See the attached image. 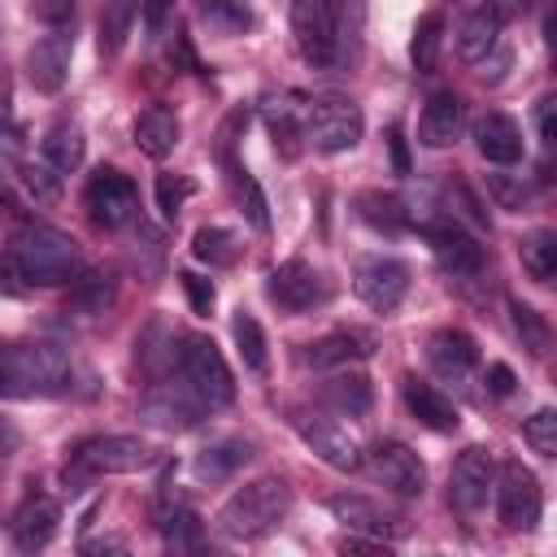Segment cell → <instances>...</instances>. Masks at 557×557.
I'll return each mask as SVG.
<instances>
[{
  "label": "cell",
  "instance_id": "obj_1",
  "mask_svg": "<svg viewBox=\"0 0 557 557\" xmlns=\"http://www.w3.org/2000/svg\"><path fill=\"white\" fill-rule=\"evenodd\" d=\"M78 270V248L65 231L44 226V222H22L9 239V274L26 278L35 287H57L74 278Z\"/></svg>",
  "mask_w": 557,
  "mask_h": 557
},
{
  "label": "cell",
  "instance_id": "obj_2",
  "mask_svg": "<svg viewBox=\"0 0 557 557\" xmlns=\"http://www.w3.org/2000/svg\"><path fill=\"white\" fill-rule=\"evenodd\" d=\"M292 509V487L274 474L244 483L222 509H218V531L226 540H261L265 531H274Z\"/></svg>",
  "mask_w": 557,
  "mask_h": 557
},
{
  "label": "cell",
  "instance_id": "obj_3",
  "mask_svg": "<svg viewBox=\"0 0 557 557\" xmlns=\"http://www.w3.org/2000/svg\"><path fill=\"white\" fill-rule=\"evenodd\" d=\"M70 387V357L57 344H9L4 348V396H61Z\"/></svg>",
  "mask_w": 557,
  "mask_h": 557
},
{
  "label": "cell",
  "instance_id": "obj_4",
  "mask_svg": "<svg viewBox=\"0 0 557 557\" xmlns=\"http://www.w3.org/2000/svg\"><path fill=\"white\" fill-rule=\"evenodd\" d=\"M366 135V117L348 96H318L305 109V144L318 152H348Z\"/></svg>",
  "mask_w": 557,
  "mask_h": 557
},
{
  "label": "cell",
  "instance_id": "obj_5",
  "mask_svg": "<svg viewBox=\"0 0 557 557\" xmlns=\"http://www.w3.org/2000/svg\"><path fill=\"white\" fill-rule=\"evenodd\" d=\"M174 357H178L183 383H187L205 405H231V400H235L231 366H226V357L218 352V344H213L209 335H183V348H178Z\"/></svg>",
  "mask_w": 557,
  "mask_h": 557
},
{
  "label": "cell",
  "instance_id": "obj_6",
  "mask_svg": "<svg viewBox=\"0 0 557 557\" xmlns=\"http://www.w3.org/2000/svg\"><path fill=\"white\" fill-rule=\"evenodd\" d=\"M544 496H540V479L531 466H522L518 457H509L496 474V513L505 531H531L540 522Z\"/></svg>",
  "mask_w": 557,
  "mask_h": 557
},
{
  "label": "cell",
  "instance_id": "obj_7",
  "mask_svg": "<svg viewBox=\"0 0 557 557\" xmlns=\"http://www.w3.org/2000/svg\"><path fill=\"white\" fill-rule=\"evenodd\" d=\"M352 292L374 313H392L405 300V292H409V265L400 257H387V252L357 257V265H352Z\"/></svg>",
  "mask_w": 557,
  "mask_h": 557
},
{
  "label": "cell",
  "instance_id": "obj_8",
  "mask_svg": "<svg viewBox=\"0 0 557 557\" xmlns=\"http://www.w3.org/2000/svg\"><path fill=\"white\" fill-rule=\"evenodd\" d=\"M292 35L309 65L318 70L339 65V26L326 0H292Z\"/></svg>",
  "mask_w": 557,
  "mask_h": 557
},
{
  "label": "cell",
  "instance_id": "obj_9",
  "mask_svg": "<svg viewBox=\"0 0 557 557\" xmlns=\"http://www.w3.org/2000/svg\"><path fill=\"white\" fill-rule=\"evenodd\" d=\"M83 209H87V218H91L96 226L117 231V226H126V222L135 218L139 191H135V183H131L126 174L100 165V170L87 178V187H83Z\"/></svg>",
  "mask_w": 557,
  "mask_h": 557
},
{
  "label": "cell",
  "instance_id": "obj_10",
  "mask_svg": "<svg viewBox=\"0 0 557 557\" xmlns=\"http://www.w3.org/2000/svg\"><path fill=\"white\" fill-rule=\"evenodd\" d=\"M265 296L278 305V313L296 318V313H309V309L326 305L331 283L313 265H305V261H283V265H274L265 274Z\"/></svg>",
  "mask_w": 557,
  "mask_h": 557
},
{
  "label": "cell",
  "instance_id": "obj_11",
  "mask_svg": "<svg viewBox=\"0 0 557 557\" xmlns=\"http://www.w3.org/2000/svg\"><path fill=\"white\" fill-rule=\"evenodd\" d=\"M152 461H157V453L139 435H96V440L78 444V453H74V466L87 474H135Z\"/></svg>",
  "mask_w": 557,
  "mask_h": 557
},
{
  "label": "cell",
  "instance_id": "obj_12",
  "mask_svg": "<svg viewBox=\"0 0 557 557\" xmlns=\"http://www.w3.org/2000/svg\"><path fill=\"white\" fill-rule=\"evenodd\" d=\"M292 431H296V435L305 440V448H309L318 461H326L331 470H357V466H361L357 440H352L344 426H335L331 418L309 413V409H292Z\"/></svg>",
  "mask_w": 557,
  "mask_h": 557
},
{
  "label": "cell",
  "instance_id": "obj_13",
  "mask_svg": "<svg viewBox=\"0 0 557 557\" xmlns=\"http://www.w3.org/2000/svg\"><path fill=\"white\" fill-rule=\"evenodd\" d=\"M209 405L183 383V387H148L144 396H139V422L144 426H152V431H170V435H178V431H191L196 422H200V413H205Z\"/></svg>",
  "mask_w": 557,
  "mask_h": 557
},
{
  "label": "cell",
  "instance_id": "obj_14",
  "mask_svg": "<svg viewBox=\"0 0 557 557\" xmlns=\"http://www.w3.org/2000/svg\"><path fill=\"white\" fill-rule=\"evenodd\" d=\"M366 466H370V474H374L383 487H392V492H400V496H422V492H426V466H422V457H418L409 444H400V440H374L370 453H366Z\"/></svg>",
  "mask_w": 557,
  "mask_h": 557
},
{
  "label": "cell",
  "instance_id": "obj_15",
  "mask_svg": "<svg viewBox=\"0 0 557 557\" xmlns=\"http://www.w3.org/2000/svg\"><path fill=\"white\" fill-rule=\"evenodd\" d=\"M496 487V461L487 448H466L457 461H453V474H448V500L461 509V513H479L487 505V492Z\"/></svg>",
  "mask_w": 557,
  "mask_h": 557
},
{
  "label": "cell",
  "instance_id": "obj_16",
  "mask_svg": "<svg viewBox=\"0 0 557 557\" xmlns=\"http://www.w3.org/2000/svg\"><path fill=\"white\" fill-rule=\"evenodd\" d=\"M426 244H431V252H435L440 270H444V274H453V278H474V274L483 270V248H479V244H474V235H470V231H461L453 218L431 222V226H426Z\"/></svg>",
  "mask_w": 557,
  "mask_h": 557
},
{
  "label": "cell",
  "instance_id": "obj_17",
  "mask_svg": "<svg viewBox=\"0 0 557 557\" xmlns=\"http://www.w3.org/2000/svg\"><path fill=\"white\" fill-rule=\"evenodd\" d=\"M57 522H61L57 500L44 496V492H30V496L13 509V522H9L13 548H17V553H39V548H48L52 535H57Z\"/></svg>",
  "mask_w": 557,
  "mask_h": 557
},
{
  "label": "cell",
  "instance_id": "obj_18",
  "mask_svg": "<svg viewBox=\"0 0 557 557\" xmlns=\"http://www.w3.org/2000/svg\"><path fill=\"white\" fill-rule=\"evenodd\" d=\"M70 57H74V39L61 26H52V35H44L26 52V78H30V87L35 91H48V96L61 91L65 78H70Z\"/></svg>",
  "mask_w": 557,
  "mask_h": 557
},
{
  "label": "cell",
  "instance_id": "obj_19",
  "mask_svg": "<svg viewBox=\"0 0 557 557\" xmlns=\"http://www.w3.org/2000/svg\"><path fill=\"white\" fill-rule=\"evenodd\" d=\"M426 361H431V370L444 374L448 383H466V379L474 374V366H479V344H474L466 331L444 326V331H435V335L426 339Z\"/></svg>",
  "mask_w": 557,
  "mask_h": 557
},
{
  "label": "cell",
  "instance_id": "obj_20",
  "mask_svg": "<svg viewBox=\"0 0 557 557\" xmlns=\"http://www.w3.org/2000/svg\"><path fill=\"white\" fill-rule=\"evenodd\" d=\"M466 126V104L457 91H431L418 117V144L422 148H448Z\"/></svg>",
  "mask_w": 557,
  "mask_h": 557
},
{
  "label": "cell",
  "instance_id": "obj_21",
  "mask_svg": "<svg viewBox=\"0 0 557 557\" xmlns=\"http://www.w3.org/2000/svg\"><path fill=\"white\" fill-rule=\"evenodd\" d=\"M400 396H405V405H409V413L426 426V431H440V435H448V431H457L461 426V413H457V405L440 392V387H431V383H422L418 374H405L400 379Z\"/></svg>",
  "mask_w": 557,
  "mask_h": 557
},
{
  "label": "cell",
  "instance_id": "obj_22",
  "mask_svg": "<svg viewBox=\"0 0 557 557\" xmlns=\"http://www.w3.org/2000/svg\"><path fill=\"white\" fill-rule=\"evenodd\" d=\"M326 509H331L348 531H366V535H379V540H396V535L405 531V522L392 518V513H387L383 505H374L370 496H348V492H339V496L326 500Z\"/></svg>",
  "mask_w": 557,
  "mask_h": 557
},
{
  "label": "cell",
  "instance_id": "obj_23",
  "mask_svg": "<svg viewBox=\"0 0 557 557\" xmlns=\"http://www.w3.org/2000/svg\"><path fill=\"white\" fill-rule=\"evenodd\" d=\"M474 148L492 165H513L522 161V131L509 113H483L474 122Z\"/></svg>",
  "mask_w": 557,
  "mask_h": 557
},
{
  "label": "cell",
  "instance_id": "obj_24",
  "mask_svg": "<svg viewBox=\"0 0 557 557\" xmlns=\"http://www.w3.org/2000/svg\"><path fill=\"white\" fill-rule=\"evenodd\" d=\"M248 461H252V444L239 440V435H222V440H213V444H205V448L196 453L191 470H196L200 483H226V479H235V470L248 466Z\"/></svg>",
  "mask_w": 557,
  "mask_h": 557
},
{
  "label": "cell",
  "instance_id": "obj_25",
  "mask_svg": "<svg viewBox=\"0 0 557 557\" xmlns=\"http://www.w3.org/2000/svg\"><path fill=\"white\" fill-rule=\"evenodd\" d=\"M178 135H183L178 113L165 109V104H148V109L135 117V144H139V152L152 157V161H165V157L178 148Z\"/></svg>",
  "mask_w": 557,
  "mask_h": 557
},
{
  "label": "cell",
  "instance_id": "obj_26",
  "mask_svg": "<svg viewBox=\"0 0 557 557\" xmlns=\"http://www.w3.org/2000/svg\"><path fill=\"white\" fill-rule=\"evenodd\" d=\"M374 352V335L370 331H361V326H339V331H331L326 339H318V344H309V361L313 366H348V361H361V357H370Z\"/></svg>",
  "mask_w": 557,
  "mask_h": 557
},
{
  "label": "cell",
  "instance_id": "obj_27",
  "mask_svg": "<svg viewBox=\"0 0 557 557\" xmlns=\"http://www.w3.org/2000/svg\"><path fill=\"white\" fill-rule=\"evenodd\" d=\"M83 131L74 126V122H57V126H48L44 131V139H39V161L52 170V174H74L78 165H83Z\"/></svg>",
  "mask_w": 557,
  "mask_h": 557
},
{
  "label": "cell",
  "instance_id": "obj_28",
  "mask_svg": "<svg viewBox=\"0 0 557 557\" xmlns=\"http://www.w3.org/2000/svg\"><path fill=\"white\" fill-rule=\"evenodd\" d=\"M113 296H117V278L104 274V270H87V274L74 278V287L65 296V313H74V318H100L113 305Z\"/></svg>",
  "mask_w": 557,
  "mask_h": 557
},
{
  "label": "cell",
  "instance_id": "obj_29",
  "mask_svg": "<svg viewBox=\"0 0 557 557\" xmlns=\"http://www.w3.org/2000/svg\"><path fill=\"white\" fill-rule=\"evenodd\" d=\"M496 35H500V13H496L492 4H479V9H470V13L461 17V26H457V52H461L466 61H483V57L496 48Z\"/></svg>",
  "mask_w": 557,
  "mask_h": 557
},
{
  "label": "cell",
  "instance_id": "obj_30",
  "mask_svg": "<svg viewBox=\"0 0 557 557\" xmlns=\"http://www.w3.org/2000/svg\"><path fill=\"white\" fill-rule=\"evenodd\" d=\"M322 400H326L331 409L348 413V418H366L370 405H374V392H370V379H366V374L339 370V374H331V379L322 383Z\"/></svg>",
  "mask_w": 557,
  "mask_h": 557
},
{
  "label": "cell",
  "instance_id": "obj_31",
  "mask_svg": "<svg viewBox=\"0 0 557 557\" xmlns=\"http://www.w3.org/2000/svg\"><path fill=\"white\" fill-rule=\"evenodd\" d=\"M518 261H522V270H527L535 283L557 287V226L522 235V244H518Z\"/></svg>",
  "mask_w": 557,
  "mask_h": 557
},
{
  "label": "cell",
  "instance_id": "obj_32",
  "mask_svg": "<svg viewBox=\"0 0 557 557\" xmlns=\"http://www.w3.org/2000/svg\"><path fill=\"white\" fill-rule=\"evenodd\" d=\"M509 322H513V335L522 339V348H527L531 357H548V352L557 348V335H553V326L544 322V313H535V309L522 305L518 296H509Z\"/></svg>",
  "mask_w": 557,
  "mask_h": 557
},
{
  "label": "cell",
  "instance_id": "obj_33",
  "mask_svg": "<svg viewBox=\"0 0 557 557\" xmlns=\"http://www.w3.org/2000/svg\"><path fill=\"white\" fill-rule=\"evenodd\" d=\"M191 257H196L200 265H209V270H226V265L239 261V239H235V231H226V226H200V231L191 235Z\"/></svg>",
  "mask_w": 557,
  "mask_h": 557
},
{
  "label": "cell",
  "instance_id": "obj_34",
  "mask_svg": "<svg viewBox=\"0 0 557 557\" xmlns=\"http://www.w3.org/2000/svg\"><path fill=\"white\" fill-rule=\"evenodd\" d=\"M357 213H361V222H370V226L383 231V235H400V231L409 226L405 205H400L396 196H387V191H361V196H357Z\"/></svg>",
  "mask_w": 557,
  "mask_h": 557
},
{
  "label": "cell",
  "instance_id": "obj_35",
  "mask_svg": "<svg viewBox=\"0 0 557 557\" xmlns=\"http://www.w3.org/2000/svg\"><path fill=\"white\" fill-rule=\"evenodd\" d=\"M231 335H235V348H239L244 366H248L252 374H265V370H270V352H265V331H261V322H257L248 309H239V313L231 318Z\"/></svg>",
  "mask_w": 557,
  "mask_h": 557
},
{
  "label": "cell",
  "instance_id": "obj_36",
  "mask_svg": "<svg viewBox=\"0 0 557 557\" xmlns=\"http://www.w3.org/2000/svg\"><path fill=\"white\" fill-rule=\"evenodd\" d=\"M440 44H444V17L440 13H422L409 39V61L418 74H431L440 65Z\"/></svg>",
  "mask_w": 557,
  "mask_h": 557
},
{
  "label": "cell",
  "instance_id": "obj_37",
  "mask_svg": "<svg viewBox=\"0 0 557 557\" xmlns=\"http://www.w3.org/2000/svg\"><path fill=\"white\" fill-rule=\"evenodd\" d=\"M226 174H231V191H235L244 218H248L257 231H270V205H265V191L257 187V178H252L239 161H226Z\"/></svg>",
  "mask_w": 557,
  "mask_h": 557
},
{
  "label": "cell",
  "instance_id": "obj_38",
  "mask_svg": "<svg viewBox=\"0 0 557 557\" xmlns=\"http://www.w3.org/2000/svg\"><path fill=\"white\" fill-rule=\"evenodd\" d=\"M148 0H104V13H100V48L113 57L122 52L131 26H135V13L144 9Z\"/></svg>",
  "mask_w": 557,
  "mask_h": 557
},
{
  "label": "cell",
  "instance_id": "obj_39",
  "mask_svg": "<svg viewBox=\"0 0 557 557\" xmlns=\"http://www.w3.org/2000/svg\"><path fill=\"white\" fill-rule=\"evenodd\" d=\"M305 109H309V104H292V96H270V100L261 104V117H265L274 144L305 135Z\"/></svg>",
  "mask_w": 557,
  "mask_h": 557
},
{
  "label": "cell",
  "instance_id": "obj_40",
  "mask_svg": "<svg viewBox=\"0 0 557 557\" xmlns=\"http://www.w3.org/2000/svg\"><path fill=\"white\" fill-rule=\"evenodd\" d=\"M161 535H165V548H174V553L205 544L200 518H196L191 509H170V513H161Z\"/></svg>",
  "mask_w": 557,
  "mask_h": 557
},
{
  "label": "cell",
  "instance_id": "obj_41",
  "mask_svg": "<svg viewBox=\"0 0 557 557\" xmlns=\"http://www.w3.org/2000/svg\"><path fill=\"white\" fill-rule=\"evenodd\" d=\"M205 22H209V30L213 35H222V39H231V35H239V30H248V9L244 4H235V0H205Z\"/></svg>",
  "mask_w": 557,
  "mask_h": 557
},
{
  "label": "cell",
  "instance_id": "obj_42",
  "mask_svg": "<svg viewBox=\"0 0 557 557\" xmlns=\"http://www.w3.org/2000/svg\"><path fill=\"white\" fill-rule=\"evenodd\" d=\"M522 440L544 453V457H557V409H535L527 422H522Z\"/></svg>",
  "mask_w": 557,
  "mask_h": 557
},
{
  "label": "cell",
  "instance_id": "obj_43",
  "mask_svg": "<svg viewBox=\"0 0 557 557\" xmlns=\"http://www.w3.org/2000/svg\"><path fill=\"white\" fill-rule=\"evenodd\" d=\"M187 196H191V178H183V174H157V209L170 222L178 218V209H183Z\"/></svg>",
  "mask_w": 557,
  "mask_h": 557
},
{
  "label": "cell",
  "instance_id": "obj_44",
  "mask_svg": "<svg viewBox=\"0 0 557 557\" xmlns=\"http://www.w3.org/2000/svg\"><path fill=\"white\" fill-rule=\"evenodd\" d=\"M17 178H22V187L30 191V200H57V191H61V174H52L44 161L39 165H22L17 170Z\"/></svg>",
  "mask_w": 557,
  "mask_h": 557
},
{
  "label": "cell",
  "instance_id": "obj_45",
  "mask_svg": "<svg viewBox=\"0 0 557 557\" xmlns=\"http://www.w3.org/2000/svg\"><path fill=\"white\" fill-rule=\"evenodd\" d=\"M178 278H183V292H187V305H191V313L209 318V309H213V300H218L213 283H209L205 274H196V270H183Z\"/></svg>",
  "mask_w": 557,
  "mask_h": 557
},
{
  "label": "cell",
  "instance_id": "obj_46",
  "mask_svg": "<svg viewBox=\"0 0 557 557\" xmlns=\"http://www.w3.org/2000/svg\"><path fill=\"white\" fill-rule=\"evenodd\" d=\"M535 131H540L544 144L557 148V91L540 96V104H535Z\"/></svg>",
  "mask_w": 557,
  "mask_h": 557
},
{
  "label": "cell",
  "instance_id": "obj_47",
  "mask_svg": "<svg viewBox=\"0 0 557 557\" xmlns=\"http://www.w3.org/2000/svg\"><path fill=\"white\" fill-rule=\"evenodd\" d=\"M30 13H35L44 26H65L70 13H74V0H30Z\"/></svg>",
  "mask_w": 557,
  "mask_h": 557
},
{
  "label": "cell",
  "instance_id": "obj_48",
  "mask_svg": "<svg viewBox=\"0 0 557 557\" xmlns=\"http://www.w3.org/2000/svg\"><path fill=\"white\" fill-rule=\"evenodd\" d=\"M513 383H518V379H513V370H509L505 361H492V366H487V392H492V396H509Z\"/></svg>",
  "mask_w": 557,
  "mask_h": 557
},
{
  "label": "cell",
  "instance_id": "obj_49",
  "mask_svg": "<svg viewBox=\"0 0 557 557\" xmlns=\"http://www.w3.org/2000/svg\"><path fill=\"white\" fill-rule=\"evenodd\" d=\"M387 144H392V165H396V174H409V148H405V135H400V126H392Z\"/></svg>",
  "mask_w": 557,
  "mask_h": 557
},
{
  "label": "cell",
  "instance_id": "obj_50",
  "mask_svg": "<svg viewBox=\"0 0 557 557\" xmlns=\"http://www.w3.org/2000/svg\"><path fill=\"white\" fill-rule=\"evenodd\" d=\"M83 553H122V540H83Z\"/></svg>",
  "mask_w": 557,
  "mask_h": 557
},
{
  "label": "cell",
  "instance_id": "obj_51",
  "mask_svg": "<svg viewBox=\"0 0 557 557\" xmlns=\"http://www.w3.org/2000/svg\"><path fill=\"white\" fill-rule=\"evenodd\" d=\"M544 44H548V57L557 61V13L544 17Z\"/></svg>",
  "mask_w": 557,
  "mask_h": 557
}]
</instances>
